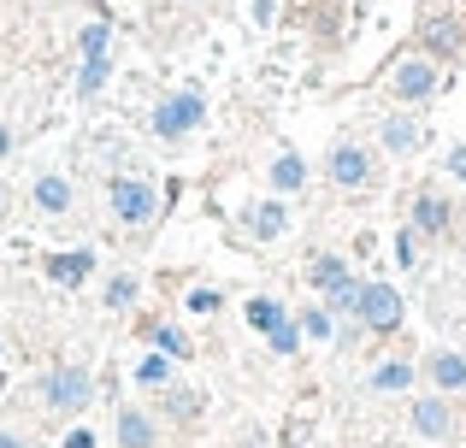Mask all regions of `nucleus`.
Instances as JSON below:
<instances>
[{
    "instance_id": "1",
    "label": "nucleus",
    "mask_w": 466,
    "mask_h": 448,
    "mask_svg": "<svg viewBox=\"0 0 466 448\" xmlns=\"http://www.w3.org/2000/svg\"><path fill=\"white\" fill-rule=\"evenodd\" d=\"M354 319L372 336H396L401 331V289L384 284V277H366L360 295H354Z\"/></svg>"
},
{
    "instance_id": "2",
    "label": "nucleus",
    "mask_w": 466,
    "mask_h": 448,
    "mask_svg": "<svg viewBox=\"0 0 466 448\" xmlns=\"http://www.w3.org/2000/svg\"><path fill=\"white\" fill-rule=\"evenodd\" d=\"M443 89V71H437V59L431 54H408L401 59L396 71H390V95H396V101H431V95Z\"/></svg>"
},
{
    "instance_id": "3",
    "label": "nucleus",
    "mask_w": 466,
    "mask_h": 448,
    "mask_svg": "<svg viewBox=\"0 0 466 448\" xmlns=\"http://www.w3.org/2000/svg\"><path fill=\"white\" fill-rule=\"evenodd\" d=\"M325 177L337 189H372L378 184V160L360 148V142H337V148L325 154Z\"/></svg>"
},
{
    "instance_id": "4",
    "label": "nucleus",
    "mask_w": 466,
    "mask_h": 448,
    "mask_svg": "<svg viewBox=\"0 0 466 448\" xmlns=\"http://www.w3.org/2000/svg\"><path fill=\"white\" fill-rule=\"evenodd\" d=\"M420 54H431V59H461L466 54L461 12H425L420 18Z\"/></svg>"
},
{
    "instance_id": "5",
    "label": "nucleus",
    "mask_w": 466,
    "mask_h": 448,
    "mask_svg": "<svg viewBox=\"0 0 466 448\" xmlns=\"http://www.w3.org/2000/svg\"><path fill=\"white\" fill-rule=\"evenodd\" d=\"M106 201H113V219L118 224H154V213H159V195L142 184V177H113Z\"/></svg>"
},
{
    "instance_id": "6",
    "label": "nucleus",
    "mask_w": 466,
    "mask_h": 448,
    "mask_svg": "<svg viewBox=\"0 0 466 448\" xmlns=\"http://www.w3.org/2000/svg\"><path fill=\"white\" fill-rule=\"evenodd\" d=\"M201 118H207V101H201L195 89H183V95H171V101H159V106H154V136L177 142V136H189Z\"/></svg>"
},
{
    "instance_id": "7",
    "label": "nucleus",
    "mask_w": 466,
    "mask_h": 448,
    "mask_svg": "<svg viewBox=\"0 0 466 448\" xmlns=\"http://www.w3.org/2000/svg\"><path fill=\"white\" fill-rule=\"evenodd\" d=\"M47 407L54 413H77V407H89V395H95V378L83 366H59V372H47Z\"/></svg>"
},
{
    "instance_id": "8",
    "label": "nucleus",
    "mask_w": 466,
    "mask_h": 448,
    "mask_svg": "<svg viewBox=\"0 0 466 448\" xmlns=\"http://www.w3.org/2000/svg\"><path fill=\"white\" fill-rule=\"evenodd\" d=\"M413 431H420L425 443H449L455 437V407H449V395H413Z\"/></svg>"
},
{
    "instance_id": "9",
    "label": "nucleus",
    "mask_w": 466,
    "mask_h": 448,
    "mask_svg": "<svg viewBox=\"0 0 466 448\" xmlns=\"http://www.w3.org/2000/svg\"><path fill=\"white\" fill-rule=\"evenodd\" d=\"M378 142H384L390 160H413V154L425 148V124L413 113H390L384 124H378Z\"/></svg>"
},
{
    "instance_id": "10",
    "label": "nucleus",
    "mask_w": 466,
    "mask_h": 448,
    "mask_svg": "<svg viewBox=\"0 0 466 448\" xmlns=\"http://www.w3.org/2000/svg\"><path fill=\"white\" fill-rule=\"evenodd\" d=\"M420 236H449V224H455V201L437 195V189H420L413 195V219H408Z\"/></svg>"
},
{
    "instance_id": "11",
    "label": "nucleus",
    "mask_w": 466,
    "mask_h": 448,
    "mask_svg": "<svg viewBox=\"0 0 466 448\" xmlns=\"http://www.w3.org/2000/svg\"><path fill=\"white\" fill-rule=\"evenodd\" d=\"M425 378L443 395H466V354L461 348H431V354H425Z\"/></svg>"
},
{
    "instance_id": "12",
    "label": "nucleus",
    "mask_w": 466,
    "mask_h": 448,
    "mask_svg": "<svg viewBox=\"0 0 466 448\" xmlns=\"http://www.w3.org/2000/svg\"><path fill=\"white\" fill-rule=\"evenodd\" d=\"M296 18H301V30L319 35L325 47L342 35V6H337V0H296Z\"/></svg>"
},
{
    "instance_id": "13",
    "label": "nucleus",
    "mask_w": 466,
    "mask_h": 448,
    "mask_svg": "<svg viewBox=\"0 0 466 448\" xmlns=\"http://www.w3.org/2000/svg\"><path fill=\"white\" fill-rule=\"evenodd\" d=\"M242 224H248L254 242H278L289 230V213L278 207V201H254V207H242Z\"/></svg>"
},
{
    "instance_id": "14",
    "label": "nucleus",
    "mask_w": 466,
    "mask_h": 448,
    "mask_svg": "<svg viewBox=\"0 0 466 448\" xmlns=\"http://www.w3.org/2000/svg\"><path fill=\"white\" fill-rule=\"evenodd\" d=\"M308 284L319 289V295H337V289H349V284H354V277H349V260H342V254H313Z\"/></svg>"
},
{
    "instance_id": "15",
    "label": "nucleus",
    "mask_w": 466,
    "mask_h": 448,
    "mask_svg": "<svg viewBox=\"0 0 466 448\" xmlns=\"http://www.w3.org/2000/svg\"><path fill=\"white\" fill-rule=\"evenodd\" d=\"M95 272V254L89 248H71V254H54V260H47V277H54V284H83V277Z\"/></svg>"
},
{
    "instance_id": "16",
    "label": "nucleus",
    "mask_w": 466,
    "mask_h": 448,
    "mask_svg": "<svg viewBox=\"0 0 466 448\" xmlns=\"http://www.w3.org/2000/svg\"><path fill=\"white\" fill-rule=\"evenodd\" d=\"M301 184H308V160L284 148V154H278V160H272V189H278V195H296Z\"/></svg>"
},
{
    "instance_id": "17",
    "label": "nucleus",
    "mask_w": 466,
    "mask_h": 448,
    "mask_svg": "<svg viewBox=\"0 0 466 448\" xmlns=\"http://www.w3.org/2000/svg\"><path fill=\"white\" fill-rule=\"evenodd\" d=\"M366 383H372L378 395H401V390H413V360H384V366H378Z\"/></svg>"
},
{
    "instance_id": "18",
    "label": "nucleus",
    "mask_w": 466,
    "mask_h": 448,
    "mask_svg": "<svg viewBox=\"0 0 466 448\" xmlns=\"http://www.w3.org/2000/svg\"><path fill=\"white\" fill-rule=\"evenodd\" d=\"M301 336H308V343H319V348H330L337 343V313L330 307H301Z\"/></svg>"
},
{
    "instance_id": "19",
    "label": "nucleus",
    "mask_w": 466,
    "mask_h": 448,
    "mask_svg": "<svg viewBox=\"0 0 466 448\" xmlns=\"http://www.w3.org/2000/svg\"><path fill=\"white\" fill-rule=\"evenodd\" d=\"M118 443L125 448H154V419L142 413V407H125V413H118Z\"/></svg>"
},
{
    "instance_id": "20",
    "label": "nucleus",
    "mask_w": 466,
    "mask_h": 448,
    "mask_svg": "<svg viewBox=\"0 0 466 448\" xmlns=\"http://www.w3.org/2000/svg\"><path fill=\"white\" fill-rule=\"evenodd\" d=\"M35 207L42 213H71V184L66 177H35Z\"/></svg>"
},
{
    "instance_id": "21",
    "label": "nucleus",
    "mask_w": 466,
    "mask_h": 448,
    "mask_svg": "<svg viewBox=\"0 0 466 448\" xmlns=\"http://www.w3.org/2000/svg\"><path fill=\"white\" fill-rule=\"evenodd\" d=\"M154 348L171 354V360H189V336H183L177 324H154Z\"/></svg>"
},
{
    "instance_id": "22",
    "label": "nucleus",
    "mask_w": 466,
    "mask_h": 448,
    "mask_svg": "<svg viewBox=\"0 0 466 448\" xmlns=\"http://www.w3.org/2000/svg\"><path fill=\"white\" fill-rule=\"evenodd\" d=\"M137 383H148V390H166L171 383V354H148L137 366Z\"/></svg>"
},
{
    "instance_id": "23",
    "label": "nucleus",
    "mask_w": 466,
    "mask_h": 448,
    "mask_svg": "<svg viewBox=\"0 0 466 448\" xmlns=\"http://www.w3.org/2000/svg\"><path fill=\"white\" fill-rule=\"evenodd\" d=\"M248 324H254V331H266V336H272L278 324H284V307H278V301H248Z\"/></svg>"
},
{
    "instance_id": "24",
    "label": "nucleus",
    "mask_w": 466,
    "mask_h": 448,
    "mask_svg": "<svg viewBox=\"0 0 466 448\" xmlns=\"http://www.w3.org/2000/svg\"><path fill=\"white\" fill-rule=\"evenodd\" d=\"M166 413H171V419H183V425H189V419L201 413V395H195V390H166Z\"/></svg>"
},
{
    "instance_id": "25",
    "label": "nucleus",
    "mask_w": 466,
    "mask_h": 448,
    "mask_svg": "<svg viewBox=\"0 0 466 448\" xmlns=\"http://www.w3.org/2000/svg\"><path fill=\"white\" fill-rule=\"evenodd\" d=\"M413 260H420V230L401 224L396 230V265H401V272H413Z\"/></svg>"
},
{
    "instance_id": "26",
    "label": "nucleus",
    "mask_w": 466,
    "mask_h": 448,
    "mask_svg": "<svg viewBox=\"0 0 466 448\" xmlns=\"http://www.w3.org/2000/svg\"><path fill=\"white\" fill-rule=\"evenodd\" d=\"M101 83H106V54H89V59H83V71H77V89L95 95Z\"/></svg>"
},
{
    "instance_id": "27",
    "label": "nucleus",
    "mask_w": 466,
    "mask_h": 448,
    "mask_svg": "<svg viewBox=\"0 0 466 448\" xmlns=\"http://www.w3.org/2000/svg\"><path fill=\"white\" fill-rule=\"evenodd\" d=\"M130 301H137V277L118 272L113 284H106V307H130Z\"/></svg>"
},
{
    "instance_id": "28",
    "label": "nucleus",
    "mask_w": 466,
    "mask_h": 448,
    "mask_svg": "<svg viewBox=\"0 0 466 448\" xmlns=\"http://www.w3.org/2000/svg\"><path fill=\"white\" fill-rule=\"evenodd\" d=\"M296 343H301V324H278V331H272V348H278V354H296Z\"/></svg>"
},
{
    "instance_id": "29",
    "label": "nucleus",
    "mask_w": 466,
    "mask_h": 448,
    "mask_svg": "<svg viewBox=\"0 0 466 448\" xmlns=\"http://www.w3.org/2000/svg\"><path fill=\"white\" fill-rule=\"evenodd\" d=\"M218 301H225L218 289H189V301H183V307H189V313H218Z\"/></svg>"
},
{
    "instance_id": "30",
    "label": "nucleus",
    "mask_w": 466,
    "mask_h": 448,
    "mask_svg": "<svg viewBox=\"0 0 466 448\" xmlns=\"http://www.w3.org/2000/svg\"><path fill=\"white\" fill-rule=\"evenodd\" d=\"M443 172L455 177V184H466V142H455V148L443 154Z\"/></svg>"
},
{
    "instance_id": "31",
    "label": "nucleus",
    "mask_w": 466,
    "mask_h": 448,
    "mask_svg": "<svg viewBox=\"0 0 466 448\" xmlns=\"http://www.w3.org/2000/svg\"><path fill=\"white\" fill-rule=\"evenodd\" d=\"M89 54H106V24H89V30H83V59Z\"/></svg>"
},
{
    "instance_id": "32",
    "label": "nucleus",
    "mask_w": 466,
    "mask_h": 448,
    "mask_svg": "<svg viewBox=\"0 0 466 448\" xmlns=\"http://www.w3.org/2000/svg\"><path fill=\"white\" fill-rule=\"evenodd\" d=\"M284 12V0H254V24H272Z\"/></svg>"
},
{
    "instance_id": "33",
    "label": "nucleus",
    "mask_w": 466,
    "mask_h": 448,
    "mask_svg": "<svg viewBox=\"0 0 466 448\" xmlns=\"http://www.w3.org/2000/svg\"><path fill=\"white\" fill-rule=\"evenodd\" d=\"M66 448H95V437H89V431H71V437H66Z\"/></svg>"
},
{
    "instance_id": "34",
    "label": "nucleus",
    "mask_w": 466,
    "mask_h": 448,
    "mask_svg": "<svg viewBox=\"0 0 466 448\" xmlns=\"http://www.w3.org/2000/svg\"><path fill=\"white\" fill-rule=\"evenodd\" d=\"M0 448H30L24 437H12V431H0Z\"/></svg>"
},
{
    "instance_id": "35",
    "label": "nucleus",
    "mask_w": 466,
    "mask_h": 448,
    "mask_svg": "<svg viewBox=\"0 0 466 448\" xmlns=\"http://www.w3.org/2000/svg\"><path fill=\"white\" fill-rule=\"evenodd\" d=\"M6 154H12V130L0 124V160H6Z\"/></svg>"
}]
</instances>
